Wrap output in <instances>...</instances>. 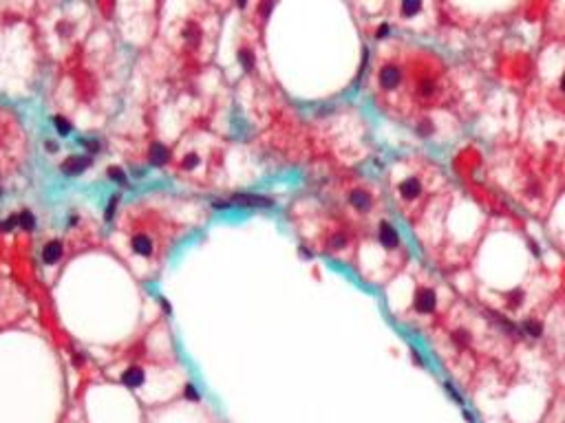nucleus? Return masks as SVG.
I'll list each match as a JSON object with an SVG mask.
<instances>
[{
    "instance_id": "1",
    "label": "nucleus",
    "mask_w": 565,
    "mask_h": 423,
    "mask_svg": "<svg viewBox=\"0 0 565 423\" xmlns=\"http://www.w3.org/2000/svg\"><path fill=\"white\" fill-rule=\"evenodd\" d=\"M415 97L419 101H437L442 99V79L435 73H418L415 79Z\"/></svg>"
},
{
    "instance_id": "2",
    "label": "nucleus",
    "mask_w": 565,
    "mask_h": 423,
    "mask_svg": "<svg viewBox=\"0 0 565 423\" xmlns=\"http://www.w3.org/2000/svg\"><path fill=\"white\" fill-rule=\"evenodd\" d=\"M404 82V70H402L400 64L395 62H387V64L380 66L378 70V86L382 88L384 93H393L402 86Z\"/></svg>"
},
{
    "instance_id": "3",
    "label": "nucleus",
    "mask_w": 565,
    "mask_h": 423,
    "mask_svg": "<svg viewBox=\"0 0 565 423\" xmlns=\"http://www.w3.org/2000/svg\"><path fill=\"white\" fill-rule=\"evenodd\" d=\"M424 181L419 179L418 174H411V176H404V179L397 183V194H400L402 201L406 203H418L419 198L424 196Z\"/></svg>"
},
{
    "instance_id": "4",
    "label": "nucleus",
    "mask_w": 565,
    "mask_h": 423,
    "mask_svg": "<svg viewBox=\"0 0 565 423\" xmlns=\"http://www.w3.org/2000/svg\"><path fill=\"white\" fill-rule=\"evenodd\" d=\"M437 306V293L433 286H419L418 291H415V298H413V308L415 313H419V315H428V313H433Z\"/></svg>"
},
{
    "instance_id": "5",
    "label": "nucleus",
    "mask_w": 565,
    "mask_h": 423,
    "mask_svg": "<svg viewBox=\"0 0 565 423\" xmlns=\"http://www.w3.org/2000/svg\"><path fill=\"white\" fill-rule=\"evenodd\" d=\"M378 240L384 249L389 251H400V236H397L395 227L389 220H382L378 227Z\"/></svg>"
},
{
    "instance_id": "6",
    "label": "nucleus",
    "mask_w": 565,
    "mask_h": 423,
    "mask_svg": "<svg viewBox=\"0 0 565 423\" xmlns=\"http://www.w3.org/2000/svg\"><path fill=\"white\" fill-rule=\"evenodd\" d=\"M232 203L236 205H249V207H271L274 201L267 196H258V194H234Z\"/></svg>"
},
{
    "instance_id": "7",
    "label": "nucleus",
    "mask_w": 565,
    "mask_h": 423,
    "mask_svg": "<svg viewBox=\"0 0 565 423\" xmlns=\"http://www.w3.org/2000/svg\"><path fill=\"white\" fill-rule=\"evenodd\" d=\"M349 203L356 207L358 212H369L371 205H373V198L367 189H351L349 192Z\"/></svg>"
},
{
    "instance_id": "8",
    "label": "nucleus",
    "mask_w": 565,
    "mask_h": 423,
    "mask_svg": "<svg viewBox=\"0 0 565 423\" xmlns=\"http://www.w3.org/2000/svg\"><path fill=\"white\" fill-rule=\"evenodd\" d=\"M130 245H133V251H137L139 256H152V251H155V245L146 234H135L130 238Z\"/></svg>"
},
{
    "instance_id": "9",
    "label": "nucleus",
    "mask_w": 565,
    "mask_h": 423,
    "mask_svg": "<svg viewBox=\"0 0 565 423\" xmlns=\"http://www.w3.org/2000/svg\"><path fill=\"white\" fill-rule=\"evenodd\" d=\"M89 165H91L89 157H69L67 161L62 163V172L64 174H80V172H84Z\"/></svg>"
},
{
    "instance_id": "10",
    "label": "nucleus",
    "mask_w": 565,
    "mask_h": 423,
    "mask_svg": "<svg viewBox=\"0 0 565 423\" xmlns=\"http://www.w3.org/2000/svg\"><path fill=\"white\" fill-rule=\"evenodd\" d=\"M122 381H124V386H128V388H139L144 383V370L137 368V366L126 368L124 375H122Z\"/></svg>"
},
{
    "instance_id": "11",
    "label": "nucleus",
    "mask_w": 565,
    "mask_h": 423,
    "mask_svg": "<svg viewBox=\"0 0 565 423\" xmlns=\"http://www.w3.org/2000/svg\"><path fill=\"white\" fill-rule=\"evenodd\" d=\"M42 258H45L47 264L58 262V260L62 258V242H60V240H51L49 245L45 247V251H42Z\"/></svg>"
},
{
    "instance_id": "12",
    "label": "nucleus",
    "mask_w": 565,
    "mask_h": 423,
    "mask_svg": "<svg viewBox=\"0 0 565 423\" xmlns=\"http://www.w3.org/2000/svg\"><path fill=\"white\" fill-rule=\"evenodd\" d=\"M148 157H150V163H152V165H164V163L168 161L170 152H168V148H166V145L152 143V145H150V152H148Z\"/></svg>"
},
{
    "instance_id": "13",
    "label": "nucleus",
    "mask_w": 565,
    "mask_h": 423,
    "mask_svg": "<svg viewBox=\"0 0 565 423\" xmlns=\"http://www.w3.org/2000/svg\"><path fill=\"white\" fill-rule=\"evenodd\" d=\"M400 11L404 18H413V16H418V13L424 11V4L419 2V0H404V2L400 4Z\"/></svg>"
},
{
    "instance_id": "14",
    "label": "nucleus",
    "mask_w": 565,
    "mask_h": 423,
    "mask_svg": "<svg viewBox=\"0 0 565 423\" xmlns=\"http://www.w3.org/2000/svg\"><path fill=\"white\" fill-rule=\"evenodd\" d=\"M523 333H525V335H532V337H539V335H543V324L530 317V320L523 322Z\"/></svg>"
},
{
    "instance_id": "15",
    "label": "nucleus",
    "mask_w": 565,
    "mask_h": 423,
    "mask_svg": "<svg viewBox=\"0 0 565 423\" xmlns=\"http://www.w3.org/2000/svg\"><path fill=\"white\" fill-rule=\"evenodd\" d=\"M18 223H20V227L23 229H27V232H31L33 227H36V218H33V214L31 212H20V216H18Z\"/></svg>"
},
{
    "instance_id": "16",
    "label": "nucleus",
    "mask_w": 565,
    "mask_h": 423,
    "mask_svg": "<svg viewBox=\"0 0 565 423\" xmlns=\"http://www.w3.org/2000/svg\"><path fill=\"white\" fill-rule=\"evenodd\" d=\"M239 60H241V64L245 66V70L254 69V57H252V53H249L247 48H241V51H239Z\"/></svg>"
},
{
    "instance_id": "17",
    "label": "nucleus",
    "mask_w": 565,
    "mask_h": 423,
    "mask_svg": "<svg viewBox=\"0 0 565 423\" xmlns=\"http://www.w3.org/2000/svg\"><path fill=\"white\" fill-rule=\"evenodd\" d=\"M344 245H347V236H344V234H334V236L329 238L331 249H344Z\"/></svg>"
},
{
    "instance_id": "18",
    "label": "nucleus",
    "mask_w": 565,
    "mask_h": 423,
    "mask_svg": "<svg viewBox=\"0 0 565 423\" xmlns=\"http://www.w3.org/2000/svg\"><path fill=\"white\" fill-rule=\"evenodd\" d=\"M53 121H55V128H58L60 135H69V132H71V123H69L64 117H53Z\"/></svg>"
},
{
    "instance_id": "19",
    "label": "nucleus",
    "mask_w": 565,
    "mask_h": 423,
    "mask_svg": "<svg viewBox=\"0 0 565 423\" xmlns=\"http://www.w3.org/2000/svg\"><path fill=\"white\" fill-rule=\"evenodd\" d=\"M108 176H111L113 181H117V183H122V185L126 183V174H124L122 167H108Z\"/></svg>"
},
{
    "instance_id": "20",
    "label": "nucleus",
    "mask_w": 565,
    "mask_h": 423,
    "mask_svg": "<svg viewBox=\"0 0 565 423\" xmlns=\"http://www.w3.org/2000/svg\"><path fill=\"white\" fill-rule=\"evenodd\" d=\"M117 201H120V196H117V194H115V196H113V198H111V201H108V207H106V214H104V218H106V220H111V218H113V214H115V207H117Z\"/></svg>"
},
{
    "instance_id": "21",
    "label": "nucleus",
    "mask_w": 565,
    "mask_h": 423,
    "mask_svg": "<svg viewBox=\"0 0 565 423\" xmlns=\"http://www.w3.org/2000/svg\"><path fill=\"white\" fill-rule=\"evenodd\" d=\"M183 397H188V399H192V401H199V392H197V388L192 386V383H186V388H183Z\"/></svg>"
},
{
    "instance_id": "22",
    "label": "nucleus",
    "mask_w": 565,
    "mask_h": 423,
    "mask_svg": "<svg viewBox=\"0 0 565 423\" xmlns=\"http://www.w3.org/2000/svg\"><path fill=\"white\" fill-rule=\"evenodd\" d=\"M197 163H199V157H197V154H188V157H183V167H186V170H192Z\"/></svg>"
},
{
    "instance_id": "23",
    "label": "nucleus",
    "mask_w": 565,
    "mask_h": 423,
    "mask_svg": "<svg viewBox=\"0 0 565 423\" xmlns=\"http://www.w3.org/2000/svg\"><path fill=\"white\" fill-rule=\"evenodd\" d=\"M389 33H391V26H389L387 22H384V24H380V26H378V31H375V38H387Z\"/></svg>"
},
{
    "instance_id": "24",
    "label": "nucleus",
    "mask_w": 565,
    "mask_h": 423,
    "mask_svg": "<svg viewBox=\"0 0 565 423\" xmlns=\"http://www.w3.org/2000/svg\"><path fill=\"white\" fill-rule=\"evenodd\" d=\"M16 225H18V216H11V218H7L5 223L0 225V229H5V232H9V229H11V227H16Z\"/></svg>"
},
{
    "instance_id": "25",
    "label": "nucleus",
    "mask_w": 565,
    "mask_h": 423,
    "mask_svg": "<svg viewBox=\"0 0 565 423\" xmlns=\"http://www.w3.org/2000/svg\"><path fill=\"white\" fill-rule=\"evenodd\" d=\"M556 88H559V93L565 97V70L559 75V84H556Z\"/></svg>"
},
{
    "instance_id": "26",
    "label": "nucleus",
    "mask_w": 565,
    "mask_h": 423,
    "mask_svg": "<svg viewBox=\"0 0 565 423\" xmlns=\"http://www.w3.org/2000/svg\"><path fill=\"white\" fill-rule=\"evenodd\" d=\"M84 145H86V148H89V152H98V150H99V143H98V141H95V139L86 141Z\"/></svg>"
},
{
    "instance_id": "27",
    "label": "nucleus",
    "mask_w": 565,
    "mask_h": 423,
    "mask_svg": "<svg viewBox=\"0 0 565 423\" xmlns=\"http://www.w3.org/2000/svg\"><path fill=\"white\" fill-rule=\"evenodd\" d=\"M45 145H47V150H49V152H55V150H58V143H55V141H51V139L47 141Z\"/></svg>"
}]
</instances>
